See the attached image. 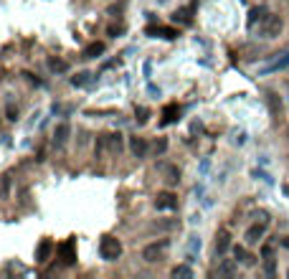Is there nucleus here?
<instances>
[{
    "label": "nucleus",
    "mask_w": 289,
    "mask_h": 279,
    "mask_svg": "<svg viewBox=\"0 0 289 279\" xmlns=\"http://www.w3.org/2000/svg\"><path fill=\"white\" fill-rule=\"evenodd\" d=\"M145 33L147 36H155V38L173 41V38H178V28H170V25H147Z\"/></svg>",
    "instance_id": "0eeeda50"
},
{
    "label": "nucleus",
    "mask_w": 289,
    "mask_h": 279,
    "mask_svg": "<svg viewBox=\"0 0 289 279\" xmlns=\"http://www.w3.org/2000/svg\"><path fill=\"white\" fill-rule=\"evenodd\" d=\"M282 69H289V51H284V53H277L271 58V61L259 71L262 76H266V74H274V71H282Z\"/></svg>",
    "instance_id": "39448f33"
},
{
    "label": "nucleus",
    "mask_w": 289,
    "mask_h": 279,
    "mask_svg": "<svg viewBox=\"0 0 289 279\" xmlns=\"http://www.w3.org/2000/svg\"><path fill=\"white\" fill-rule=\"evenodd\" d=\"M165 148H167V142H165V140H160V142L155 145V152H165Z\"/></svg>",
    "instance_id": "bb28decb"
},
{
    "label": "nucleus",
    "mask_w": 289,
    "mask_h": 279,
    "mask_svg": "<svg viewBox=\"0 0 289 279\" xmlns=\"http://www.w3.org/2000/svg\"><path fill=\"white\" fill-rule=\"evenodd\" d=\"M193 10H195V3H190L188 8H180V10H175L173 21H175V23H180V25H190V23H193Z\"/></svg>",
    "instance_id": "9b49d317"
},
{
    "label": "nucleus",
    "mask_w": 289,
    "mask_h": 279,
    "mask_svg": "<svg viewBox=\"0 0 289 279\" xmlns=\"http://www.w3.org/2000/svg\"><path fill=\"white\" fill-rule=\"evenodd\" d=\"M155 205H158V211H175L178 208V196H173V193H158Z\"/></svg>",
    "instance_id": "1a4fd4ad"
},
{
    "label": "nucleus",
    "mask_w": 289,
    "mask_h": 279,
    "mask_svg": "<svg viewBox=\"0 0 289 279\" xmlns=\"http://www.w3.org/2000/svg\"><path fill=\"white\" fill-rule=\"evenodd\" d=\"M178 180H180V170H178V168H167V183L175 185Z\"/></svg>",
    "instance_id": "b1692460"
},
{
    "label": "nucleus",
    "mask_w": 289,
    "mask_h": 279,
    "mask_svg": "<svg viewBox=\"0 0 289 279\" xmlns=\"http://www.w3.org/2000/svg\"><path fill=\"white\" fill-rule=\"evenodd\" d=\"M282 244H284V246H287V249H289V239H282Z\"/></svg>",
    "instance_id": "c85d7f7f"
},
{
    "label": "nucleus",
    "mask_w": 289,
    "mask_h": 279,
    "mask_svg": "<svg viewBox=\"0 0 289 279\" xmlns=\"http://www.w3.org/2000/svg\"><path fill=\"white\" fill-rule=\"evenodd\" d=\"M99 256L104 259V261H117L119 256H122V244H119V239H114V236H102V241H99Z\"/></svg>",
    "instance_id": "f257e3e1"
},
{
    "label": "nucleus",
    "mask_w": 289,
    "mask_h": 279,
    "mask_svg": "<svg viewBox=\"0 0 289 279\" xmlns=\"http://www.w3.org/2000/svg\"><path fill=\"white\" fill-rule=\"evenodd\" d=\"M188 249H190V254H193V252H198V249H201V239H198V236H190Z\"/></svg>",
    "instance_id": "a878e982"
},
{
    "label": "nucleus",
    "mask_w": 289,
    "mask_h": 279,
    "mask_svg": "<svg viewBox=\"0 0 289 279\" xmlns=\"http://www.w3.org/2000/svg\"><path fill=\"white\" fill-rule=\"evenodd\" d=\"M282 28H284V23H282L279 16H266L262 21V36L264 38H277L282 33Z\"/></svg>",
    "instance_id": "7ed1b4c3"
},
{
    "label": "nucleus",
    "mask_w": 289,
    "mask_h": 279,
    "mask_svg": "<svg viewBox=\"0 0 289 279\" xmlns=\"http://www.w3.org/2000/svg\"><path fill=\"white\" fill-rule=\"evenodd\" d=\"M69 125H58L56 129H53V145H56V148H64V145H66V140H69Z\"/></svg>",
    "instance_id": "4468645a"
},
{
    "label": "nucleus",
    "mask_w": 289,
    "mask_h": 279,
    "mask_svg": "<svg viewBox=\"0 0 289 279\" xmlns=\"http://www.w3.org/2000/svg\"><path fill=\"white\" fill-rule=\"evenodd\" d=\"M234 272H236V264H234V261H223L221 267H218V274H221V277H223V274H234Z\"/></svg>",
    "instance_id": "4be33fe9"
},
{
    "label": "nucleus",
    "mask_w": 289,
    "mask_h": 279,
    "mask_svg": "<svg viewBox=\"0 0 289 279\" xmlns=\"http://www.w3.org/2000/svg\"><path fill=\"white\" fill-rule=\"evenodd\" d=\"M150 117V109L147 107H137V125H145Z\"/></svg>",
    "instance_id": "5701e85b"
},
{
    "label": "nucleus",
    "mask_w": 289,
    "mask_h": 279,
    "mask_svg": "<svg viewBox=\"0 0 289 279\" xmlns=\"http://www.w3.org/2000/svg\"><path fill=\"white\" fill-rule=\"evenodd\" d=\"M58 256H61V264H64V267L76 264V241L74 239H66L64 244L58 246Z\"/></svg>",
    "instance_id": "423d86ee"
},
{
    "label": "nucleus",
    "mask_w": 289,
    "mask_h": 279,
    "mask_svg": "<svg viewBox=\"0 0 289 279\" xmlns=\"http://www.w3.org/2000/svg\"><path fill=\"white\" fill-rule=\"evenodd\" d=\"M266 226H269V221H259V224H254V226L246 231V241H249V244H256V241L266 233Z\"/></svg>",
    "instance_id": "f8f14e48"
},
{
    "label": "nucleus",
    "mask_w": 289,
    "mask_h": 279,
    "mask_svg": "<svg viewBox=\"0 0 289 279\" xmlns=\"http://www.w3.org/2000/svg\"><path fill=\"white\" fill-rule=\"evenodd\" d=\"M15 117H18V109H15V107H8V120H15Z\"/></svg>",
    "instance_id": "cd10ccee"
},
{
    "label": "nucleus",
    "mask_w": 289,
    "mask_h": 279,
    "mask_svg": "<svg viewBox=\"0 0 289 279\" xmlns=\"http://www.w3.org/2000/svg\"><path fill=\"white\" fill-rule=\"evenodd\" d=\"M49 69H51V71H56V74H61V71H66V69H69V64L64 61V58H56V56H51V58H49Z\"/></svg>",
    "instance_id": "6ab92c4d"
},
{
    "label": "nucleus",
    "mask_w": 289,
    "mask_h": 279,
    "mask_svg": "<svg viewBox=\"0 0 289 279\" xmlns=\"http://www.w3.org/2000/svg\"><path fill=\"white\" fill-rule=\"evenodd\" d=\"M234 254H236V259H238L241 264H249V267H251V264L256 261V259H254L251 254H246V252H243V249H241V246H236V249H234Z\"/></svg>",
    "instance_id": "aec40b11"
},
{
    "label": "nucleus",
    "mask_w": 289,
    "mask_h": 279,
    "mask_svg": "<svg viewBox=\"0 0 289 279\" xmlns=\"http://www.w3.org/2000/svg\"><path fill=\"white\" fill-rule=\"evenodd\" d=\"M266 101H269V107H271V114H279V109H282L279 97L274 94V92H269V94H266Z\"/></svg>",
    "instance_id": "412c9836"
},
{
    "label": "nucleus",
    "mask_w": 289,
    "mask_h": 279,
    "mask_svg": "<svg viewBox=\"0 0 289 279\" xmlns=\"http://www.w3.org/2000/svg\"><path fill=\"white\" fill-rule=\"evenodd\" d=\"M102 53H104V43L94 41V43H89V46L81 51V58H97V56H102Z\"/></svg>",
    "instance_id": "dca6fc26"
},
{
    "label": "nucleus",
    "mask_w": 289,
    "mask_h": 279,
    "mask_svg": "<svg viewBox=\"0 0 289 279\" xmlns=\"http://www.w3.org/2000/svg\"><path fill=\"white\" fill-rule=\"evenodd\" d=\"M266 16H269V13H266V8H264V5H256V8H251V10H249V21H246L249 31H254L256 23H262Z\"/></svg>",
    "instance_id": "9d476101"
},
{
    "label": "nucleus",
    "mask_w": 289,
    "mask_h": 279,
    "mask_svg": "<svg viewBox=\"0 0 289 279\" xmlns=\"http://www.w3.org/2000/svg\"><path fill=\"white\" fill-rule=\"evenodd\" d=\"M91 81H94V74H89V71H81V74L71 76V84L79 86V89H84V86H89Z\"/></svg>",
    "instance_id": "f3484780"
},
{
    "label": "nucleus",
    "mask_w": 289,
    "mask_h": 279,
    "mask_svg": "<svg viewBox=\"0 0 289 279\" xmlns=\"http://www.w3.org/2000/svg\"><path fill=\"white\" fill-rule=\"evenodd\" d=\"M167 246H170V241H167V239H160V241H155V244L145 246V249H142V259H145V261H158V259L165 254Z\"/></svg>",
    "instance_id": "20e7f679"
},
{
    "label": "nucleus",
    "mask_w": 289,
    "mask_h": 279,
    "mask_svg": "<svg viewBox=\"0 0 289 279\" xmlns=\"http://www.w3.org/2000/svg\"><path fill=\"white\" fill-rule=\"evenodd\" d=\"M228 246H231V233H228V231H221L218 236H216V254L223 256V254L228 252Z\"/></svg>",
    "instance_id": "ddd939ff"
},
{
    "label": "nucleus",
    "mask_w": 289,
    "mask_h": 279,
    "mask_svg": "<svg viewBox=\"0 0 289 279\" xmlns=\"http://www.w3.org/2000/svg\"><path fill=\"white\" fill-rule=\"evenodd\" d=\"M122 150V135L114 132V135H99L97 140V155H104V152H119Z\"/></svg>",
    "instance_id": "f03ea898"
},
{
    "label": "nucleus",
    "mask_w": 289,
    "mask_h": 279,
    "mask_svg": "<svg viewBox=\"0 0 289 279\" xmlns=\"http://www.w3.org/2000/svg\"><path fill=\"white\" fill-rule=\"evenodd\" d=\"M173 277H193V269L190 267H175L173 269Z\"/></svg>",
    "instance_id": "393cba45"
},
{
    "label": "nucleus",
    "mask_w": 289,
    "mask_h": 279,
    "mask_svg": "<svg viewBox=\"0 0 289 279\" xmlns=\"http://www.w3.org/2000/svg\"><path fill=\"white\" fill-rule=\"evenodd\" d=\"M130 148H132L134 157H145V152H147V142H145L142 137H132V142H130Z\"/></svg>",
    "instance_id": "a211bd4d"
},
{
    "label": "nucleus",
    "mask_w": 289,
    "mask_h": 279,
    "mask_svg": "<svg viewBox=\"0 0 289 279\" xmlns=\"http://www.w3.org/2000/svg\"><path fill=\"white\" fill-rule=\"evenodd\" d=\"M180 120V107L175 104H165L162 107V120H160V127H167V125H173V122H178Z\"/></svg>",
    "instance_id": "6e6552de"
},
{
    "label": "nucleus",
    "mask_w": 289,
    "mask_h": 279,
    "mask_svg": "<svg viewBox=\"0 0 289 279\" xmlns=\"http://www.w3.org/2000/svg\"><path fill=\"white\" fill-rule=\"evenodd\" d=\"M51 252H53L51 239H43V241L38 244V249H36V261H46V259L51 256Z\"/></svg>",
    "instance_id": "2eb2a0df"
}]
</instances>
